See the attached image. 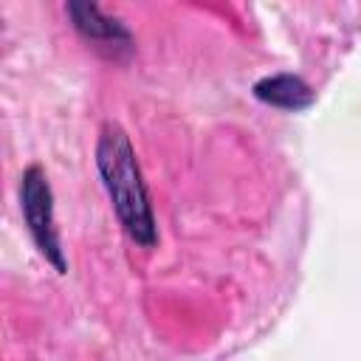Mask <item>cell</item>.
<instances>
[{
	"label": "cell",
	"mask_w": 361,
	"mask_h": 361,
	"mask_svg": "<svg viewBox=\"0 0 361 361\" xmlns=\"http://www.w3.org/2000/svg\"><path fill=\"white\" fill-rule=\"evenodd\" d=\"M96 169L110 195L116 217L124 226V231L130 234V240L144 248L155 245L158 243L155 214H152L147 183L141 178V166L135 161V149H133L127 133L113 121H107L99 133Z\"/></svg>",
	"instance_id": "1"
},
{
	"label": "cell",
	"mask_w": 361,
	"mask_h": 361,
	"mask_svg": "<svg viewBox=\"0 0 361 361\" xmlns=\"http://www.w3.org/2000/svg\"><path fill=\"white\" fill-rule=\"evenodd\" d=\"M65 11L73 20L76 31L85 39L96 42L99 48H107L110 56H121L133 51V37L127 25L118 23L116 17H107L96 3H68Z\"/></svg>",
	"instance_id": "3"
},
{
	"label": "cell",
	"mask_w": 361,
	"mask_h": 361,
	"mask_svg": "<svg viewBox=\"0 0 361 361\" xmlns=\"http://www.w3.org/2000/svg\"><path fill=\"white\" fill-rule=\"evenodd\" d=\"M254 96L271 107L282 110H305L313 104L316 93L299 73H271L254 82Z\"/></svg>",
	"instance_id": "4"
},
{
	"label": "cell",
	"mask_w": 361,
	"mask_h": 361,
	"mask_svg": "<svg viewBox=\"0 0 361 361\" xmlns=\"http://www.w3.org/2000/svg\"><path fill=\"white\" fill-rule=\"evenodd\" d=\"M20 206H23V220L28 226V234L34 240V245L39 248V254L59 271H68L65 254H62V243L54 226V195H51V183L42 172V166L31 164L25 166L23 178H20Z\"/></svg>",
	"instance_id": "2"
}]
</instances>
